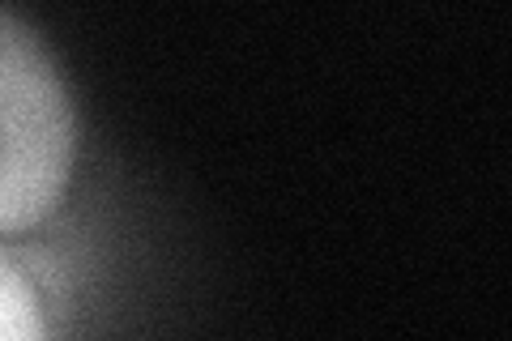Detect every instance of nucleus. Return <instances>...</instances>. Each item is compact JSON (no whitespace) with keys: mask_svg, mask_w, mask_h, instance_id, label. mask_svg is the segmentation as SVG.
<instances>
[{"mask_svg":"<svg viewBox=\"0 0 512 341\" xmlns=\"http://www.w3.org/2000/svg\"><path fill=\"white\" fill-rule=\"evenodd\" d=\"M77 124L69 86L35 26L0 9V235L30 231L60 205Z\"/></svg>","mask_w":512,"mask_h":341,"instance_id":"obj_1","label":"nucleus"},{"mask_svg":"<svg viewBox=\"0 0 512 341\" xmlns=\"http://www.w3.org/2000/svg\"><path fill=\"white\" fill-rule=\"evenodd\" d=\"M0 341H47L39 290L9 256H0Z\"/></svg>","mask_w":512,"mask_h":341,"instance_id":"obj_2","label":"nucleus"}]
</instances>
